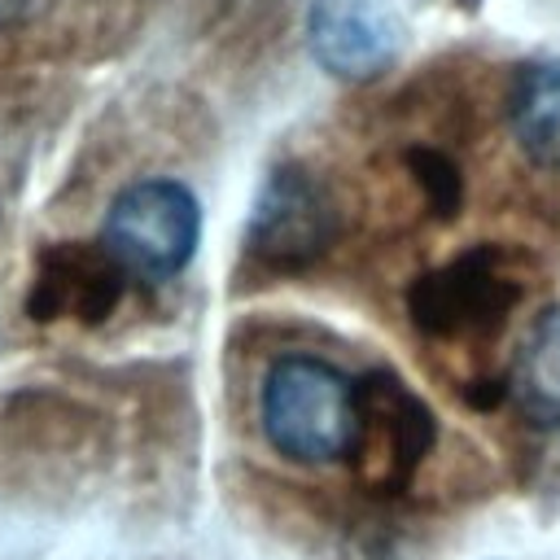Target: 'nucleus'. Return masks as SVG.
<instances>
[{"mask_svg":"<svg viewBox=\"0 0 560 560\" xmlns=\"http://www.w3.org/2000/svg\"><path fill=\"white\" fill-rule=\"evenodd\" d=\"M267 442L293 464H332L354 446V381L315 354H284L262 376L258 398Z\"/></svg>","mask_w":560,"mask_h":560,"instance_id":"nucleus-1","label":"nucleus"},{"mask_svg":"<svg viewBox=\"0 0 560 560\" xmlns=\"http://www.w3.org/2000/svg\"><path fill=\"white\" fill-rule=\"evenodd\" d=\"M201 241V206L179 179L127 184L101 223V245L136 280H171L188 267Z\"/></svg>","mask_w":560,"mask_h":560,"instance_id":"nucleus-2","label":"nucleus"},{"mask_svg":"<svg viewBox=\"0 0 560 560\" xmlns=\"http://www.w3.org/2000/svg\"><path fill=\"white\" fill-rule=\"evenodd\" d=\"M341 232V210L328 184L302 162H280L262 175L249 219L245 249L267 271H306L315 267Z\"/></svg>","mask_w":560,"mask_h":560,"instance_id":"nucleus-3","label":"nucleus"},{"mask_svg":"<svg viewBox=\"0 0 560 560\" xmlns=\"http://www.w3.org/2000/svg\"><path fill=\"white\" fill-rule=\"evenodd\" d=\"M516 298L521 280L508 271V254L477 245L438 271H424L407 293V311L429 337H468L494 328L516 306Z\"/></svg>","mask_w":560,"mask_h":560,"instance_id":"nucleus-4","label":"nucleus"},{"mask_svg":"<svg viewBox=\"0 0 560 560\" xmlns=\"http://www.w3.org/2000/svg\"><path fill=\"white\" fill-rule=\"evenodd\" d=\"M354 446L350 464L354 472L376 490H398L411 468L433 446V411L394 376V372H368L354 381Z\"/></svg>","mask_w":560,"mask_h":560,"instance_id":"nucleus-5","label":"nucleus"},{"mask_svg":"<svg viewBox=\"0 0 560 560\" xmlns=\"http://www.w3.org/2000/svg\"><path fill=\"white\" fill-rule=\"evenodd\" d=\"M306 48L341 83L381 79L402 52V22L389 0H311Z\"/></svg>","mask_w":560,"mask_h":560,"instance_id":"nucleus-6","label":"nucleus"},{"mask_svg":"<svg viewBox=\"0 0 560 560\" xmlns=\"http://www.w3.org/2000/svg\"><path fill=\"white\" fill-rule=\"evenodd\" d=\"M122 289H127V271L101 241H52L35 258L26 315L39 324L48 319L101 324L114 315Z\"/></svg>","mask_w":560,"mask_h":560,"instance_id":"nucleus-7","label":"nucleus"},{"mask_svg":"<svg viewBox=\"0 0 560 560\" xmlns=\"http://www.w3.org/2000/svg\"><path fill=\"white\" fill-rule=\"evenodd\" d=\"M503 118L516 149L538 171L560 175V57L529 61L512 74Z\"/></svg>","mask_w":560,"mask_h":560,"instance_id":"nucleus-8","label":"nucleus"},{"mask_svg":"<svg viewBox=\"0 0 560 560\" xmlns=\"http://www.w3.org/2000/svg\"><path fill=\"white\" fill-rule=\"evenodd\" d=\"M508 394L534 424H560V306L547 311L521 341L508 372Z\"/></svg>","mask_w":560,"mask_h":560,"instance_id":"nucleus-9","label":"nucleus"},{"mask_svg":"<svg viewBox=\"0 0 560 560\" xmlns=\"http://www.w3.org/2000/svg\"><path fill=\"white\" fill-rule=\"evenodd\" d=\"M402 166H407V175L416 179L424 206H429L438 219H451V214L459 210V201H464V179H459V166H455L442 149H433V144H411V149H402Z\"/></svg>","mask_w":560,"mask_h":560,"instance_id":"nucleus-10","label":"nucleus"},{"mask_svg":"<svg viewBox=\"0 0 560 560\" xmlns=\"http://www.w3.org/2000/svg\"><path fill=\"white\" fill-rule=\"evenodd\" d=\"M57 0H0V35L22 31L31 22H39Z\"/></svg>","mask_w":560,"mask_h":560,"instance_id":"nucleus-11","label":"nucleus"}]
</instances>
